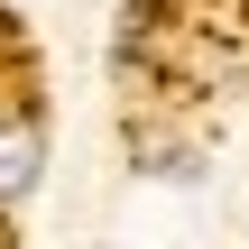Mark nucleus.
Segmentation results:
<instances>
[{"instance_id": "nucleus-1", "label": "nucleus", "mask_w": 249, "mask_h": 249, "mask_svg": "<svg viewBox=\"0 0 249 249\" xmlns=\"http://www.w3.org/2000/svg\"><path fill=\"white\" fill-rule=\"evenodd\" d=\"M37 185V129L28 120H0V203H18Z\"/></svg>"}]
</instances>
